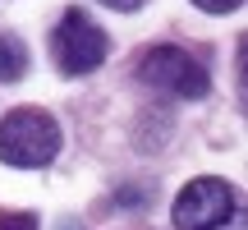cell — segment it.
<instances>
[{
	"instance_id": "cell-6",
	"label": "cell",
	"mask_w": 248,
	"mask_h": 230,
	"mask_svg": "<svg viewBox=\"0 0 248 230\" xmlns=\"http://www.w3.org/2000/svg\"><path fill=\"white\" fill-rule=\"evenodd\" d=\"M198 9H207V14H230V9H239L244 0H193Z\"/></svg>"
},
{
	"instance_id": "cell-4",
	"label": "cell",
	"mask_w": 248,
	"mask_h": 230,
	"mask_svg": "<svg viewBox=\"0 0 248 230\" xmlns=\"http://www.w3.org/2000/svg\"><path fill=\"white\" fill-rule=\"evenodd\" d=\"M234 207H239V194H234L225 180L202 175V180L179 189L170 216H175V230H212V226H221Z\"/></svg>"
},
{
	"instance_id": "cell-5",
	"label": "cell",
	"mask_w": 248,
	"mask_h": 230,
	"mask_svg": "<svg viewBox=\"0 0 248 230\" xmlns=\"http://www.w3.org/2000/svg\"><path fill=\"white\" fill-rule=\"evenodd\" d=\"M28 74V46L18 37L0 33V83H18Z\"/></svg>"
},
{
	"instance_id": "cell-1",
	"label": "cell",
	"mask_w": 248,
	"mask_h": 230,
	"mask_svg": "<svg viewBox=\"0 0 248 230\" xmlns=\"http://www.w3.org/2000/svg\"><path fill=\"white\" fill-rule=\"evenodd\" d=\"M60 157V124L37 106H18L0 120V161L18 170H42Z\"/></svg>"
},
{
	"instance_id": "cell-2",
	"label": "cell",
	"mask_w": 248,
	"mask_h": 230,
	"mask_svg": "<svg viewBox=\"0 0 248 230\" xmlns=\"http://www.w3.org/2000/svg\"><path fill=\"white\" fill-rule=\"evenodd\" d=\"M51 51H55L60 74L78 79V74H92V69L106 65L110 42H106V33H101L83 9H64L60 23H55V33H51Z\"/></svg>"
},
{
	"instance_id": "cell-8",
	"label": "cell",
	"mask_w": 248,
	"mask_h": 230,
	"mask_svg": "<svg viewBox=\"0 0 248 230\" xmlns=\"http://www.w3.org/2000/svg\"><path fill=\"white\" fill-rule=\"evenodd\" d=\"M101 5H110V9H138L142 0H101Z\"/></svg>"
},
{
	"instance_id": "cell-7",
	"label": "cell",
	"mask_w": 248,
	"mask_h": 230,
	"mask_svg": "<svg viewBox=\"0 0 248 230\" xmlns=\"http://www.w3.org/2000/svg\"><path fill=\"white\" fill-rule=\"evenodd\" d=\"M212 230H248V226H244V212H239V207H234V212L225 216L221 226H212Z\"/></svg>"
},
{
	"instance_id": "cell-3",
	"label": "cell",
	"mask_w": 248,
	"mask_h": 230,
	"mask_svg": "<svg viewBox=\"0 0 248 230\" xmlns=\"http://www.w3.org/2000/svg\"><path fill=\"white\" fill-rule=\"evenodd\" d=\"M138 79L147 83V88L170 92V97H184V101H198V97L212 92L207 69H202L188 51H179V46H152V51H142Z\"/></svg>"
}]
</instances>
